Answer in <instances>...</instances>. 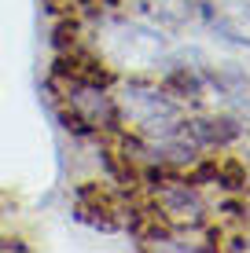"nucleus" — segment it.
I'll return each instance as SVG.
<instances>
[{"label": "nucleus", "instance_id": "obj_1", "mask_svg": "<svg viewBox=\"0 0 250 253\" xmlns=\"http://www.w3.org/2000/svg\"><path fill=\"white\" fill-rule=\"evenodd\" d=\"M66 99H70V114L81 118L89 128H114L118 125V110H114V103L103 95V84L70 77V84H66Z\"/></svg>", "mask_w": 250, "mask_h": 253}, {"label": "nucleus", "instance_id": "obj_2", "mask_svg": "<svg viewBox=\"0 0 250 253\" xmlns=\"http://www.w3.org/2000/svg\"><path fill=\"white\" fill-rule=\"evenodd\" d=\"M206 22H210V30H217L225 41L250 48V4H243V0L206 4Z\"/></svg>", "mask_w": 250, "mask_h": 253}, {"label": "nucleus", "instance_id": "obj_3", "mask_svg": "<svg viewBox=\"0 0 250 253\" xmlns=\"http://www.w3.org/2000/svg\"><path fill=\"white\" fill-rule=\"evenodd\" d=\"M239 136V125L228 118H217V121H188L184 125V139L188 147H217V143H228V139Z\"/></svg>", "mask_w": 250, "mask_h": 253}, {"label": "nucleus", "instance_id": "obj_4", "mask_svg": "<svg viewBox=\"0 0 250 253\" xmlns=\"http://www.w3.org/2000/svg\"><path fill=\"white\" fill-rule=\"evenodd\" d=\"M213 184L225 191H239V187H247V169L236 158H225V162H217V180Z\"/></svg>", "mask_w": 250, "mask_h": 253}, {"label": "nucleus", "instance_id": "obj_5", "mask_svg": "<svg viewBox=\"0 0 250 253\" xmlns=\"http://www.w3.org/2000/svg\"><path fill=\"white\" fill-rule=\"evenodd\" d=\"M169 92H177V95H192V99H195V95H199V81H195V77L192 74H184V70H177V74H169Z\"/></svg>", "mask_w": 250, "mask_h": 253}]
</instances>
